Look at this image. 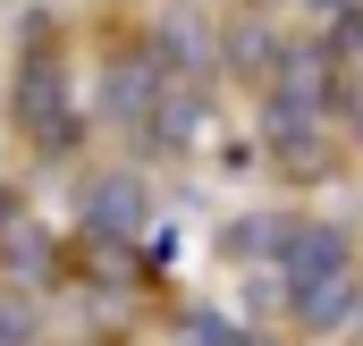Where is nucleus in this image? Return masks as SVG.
Wrapping results in <instances>:
<instances>
[{
    "label": "nucleus",
    "instance_id": "1",
    "mask_svg": "<svg viewBox=\"0 0 363 346\" xmlns=\"http://www.w3.org/2000/svg\"><path fill=\"white\" fill-rule=\"evenodd\" d=\"M77 220H85L93 245H135V237L152 228V186H144L135 169H93Z\"/></svg>",
    "mask_w": 363,
    "mask_h": 346
},
{
    "label": "nucleus",
    "instance_id": "2",
    "mask_svg": "<svg viewBox=\"0 0 363 346\" xmlns=\"http://www.w3.org/2000/svg\"><path fill=\"white\" fill-rule=\"evenodd\" d=\"M338 270H355V228L347 220H296V245L279 262V279L304 287V279H338Z\"/></svg>",
    "mask_w": 363,
    "mask_h": 346
},
{
    "label": "nucleus",
    "instance_id": "3",
    "mask_svg": "<svg viewBox=\"0 0 363 346\" xmlns=\"http://www.w3.org/2000/svg\"><path fill=\"white\" fill-rule=\"evenodd\" d=\"M287 313H296V330H304V338H330V330H355V321H363V287H355V270L287 287Z\"/></svg>",
    "mask_w": 363,
    "mask_h": 346
},
{
    "label": "nucleus",
    "instance_id": "4",
    "mask_svg": "<svg viewBox=\"0 0 363 346\" xmlns=\"http://www.w3.org/2000/svg\"><path fill=\"white\" fill-rule=\"evenodd\" d=\"M0 346H34V304L26 296H0Z\"/></svg>",
    "mask_w": 363,
    "mask_h": 346
},
{
    "label": "nucleus",
    "instance_id": "5",
    "mask_svg": "<svg viewBox=\"0 0 363 346\" xmlns=\"http://www.w3.org/2000/svg\"><path fill=\"white\" fill-rule=\"evenodd\" d=\"M355 135H363V101H355Z\"/></svg>",
    "mask_w": 363,
    "mask_h": 346
}]
</instances>
